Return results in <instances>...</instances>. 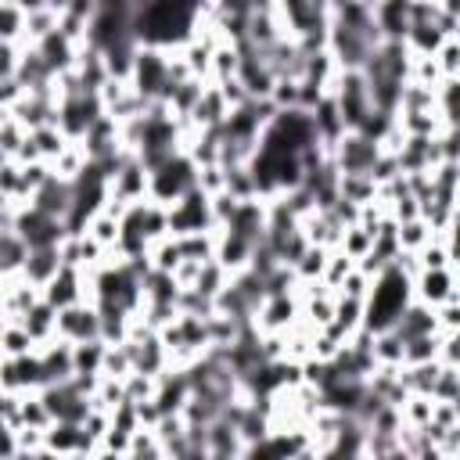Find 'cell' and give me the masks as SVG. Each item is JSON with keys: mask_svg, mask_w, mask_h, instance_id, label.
Returning a JSON list of instances; mask_svg holds the SVG:
<instances>
[{"mask_svg": "<svg viewBox=\"0 0 460 460\" xmlns=\"http://www.w3.org/2000/svg\"><path fill=\"white\" fill-rule=\"evenodd\" d=\"M11 4H18L25 14H32V11H43V7H50V0H11Z\"/></svg>", "mask_w": 460, "mask_h": 460, "instance_id": "obj_17", "label": "cell"}, {"mask_svg": "<svg viewBox=\"0 0 460 460\" xmlns=\"http://www.w3.org/2000/svg\"><path fill=\"white\" fill-rule=\"evenodd\" d=\"M190 187H198V162L187 158V155H180V151L165 165H158L151 172V198L162 201L165 208L176 205Z\"/></svg>", "mask_w": 460, "mask_h": 460, "instance_id": "obj_2", "label": "cell"}, {"mask_svg": "<svg viewBox=\"0 0 460 460\" xmlns=\"http://www.w3.org/2000/svg\"><path fill=\"white\" fill-rule=\"evenodd\" d=\"M446 259H453V255H449L446 248H438V244H435V248H424V262H420V266H424V270H442V266H446Z\"/></svg>", "mask_w": 460, "mask_h": 460, "instance_id": "obj_16", "label": "cell"}, {"mask_svg": "<svg viewBox=\"0 0 460 460\" xmlns=\"http://www.w3.org/2000/svg\"><path fill=\"white\" fill-rule=\"evenodd\" d=\"M392 331H395L402 341L420 338V334H435V331H438V316H435L428 305H406V313L395 320Z\"/></svg>", "mask_w": 460, "mask_h": 460, "instance_id": "obj_10", "label": "cell"}, {"mask_svg": "<svg viewBox=\"0 0 460 460\" xmlns=\"http://www.w3.org/2000/svg\"><path fill=\"white\" fill-rule=\"evenodd\" d=\"M374 18L385 40H406L410 36V0H377Z\"/></svg>", "mask_w": 460, "mask_h": 460, "instance_id": "obj_9", "label": "cell"}, {"mask_svg": "<svg viewBox=\"0 0 460 460\" xmlns=\"http://www.w3.org/2000/svg\"><path fill=\"white\" fill-rule=\"evenodd\" d=\"M442 349L435 341V334H420V338H410L406 341V356H402V367L406 363H424V359H435Z\"/></svg>", "mask_w": 460, "mask_h": 460, "instance_id": "obj_13", "label": "cell"}, {"mask_svg": "<svg viewBox=\"0 0 460 460\" xmlns=\"http://www.w3.org/2000/svg\"><path fill=\"white\" fill-rule=\"evenodd\" d=\"M410 284H413V277H406L399 262H388L374 277V284H370V291L363 298V327L374 331V334L392 331L395 320L410 305Z\"/></svg>", "mask_w": 460, "mask_h": 460, "instance_id": "obj_1", "label": "cell"}, {"mask_svg": "<svg viewBox=\"0 0 460 460\" xmlns=\"http://www.w3.org/2000/svg\"><path fill=\"white\" fill-rule=\"evenodd\" d=\"M14 230L29 241V248H54V244H65L68 237V226L61 216H50L36 205H18V216H14Z\"/></svg>", "mask_w": 460, "mask_h": 460, "instance_id": "obj_3", "label": "cell"}, {"mask_svg": "<svg viewBox=\"0 0 460 460\" xmlns=\"http://www.w3.org/2000/svg\"><path fill=\"white\" fill-rule=\"evenodd\" d=\"M32 349H36V341L25 331V323H7L4 327V356H25Z\"/></svg>", "mask_w": 460, "mask_h": 460, "instance_id": "obj_12", "label": "cell"}, {"mask_svg": "<svg viewBox=\"0 0 460 460\" xmlns=\"http://www.w3.org/2000/svg\"><path fill=\"white\" fill-rule=\"evenodd\" d=\"M431 4H435V0H431Z\"/></svg>", "mask_w": 460, "mask_h": 460, "instance_id": "obj_18", "label": "cell"}, {"mask_svg": "<svg viewBox=\"0 0 460 460\" xmlns=\"http://www.w3.org/2000/svg\"><path fill=\"white\" fill-rule=\"evenodd\" d=\"M61 266H65L61 244H54V248H32V252H29V259H25V266H22V277L43 291V288L58 277V270H61Z\"/></svg>", "mask_w": 460, "mask_h": 460, "instance_id": "obj_7", "label": "cell"}, {"mask_svg": "<svg viewBox=\"0 0 460 460\" xmlns=\"http://www.w3.org/2000/svg\"><path fill=\"white\" fill-rule=\"evenodd\" d=\"M438 359H442V363H449V367H460V327L446 338V345H442Z\"/></svg>", "mask_w": 460, "mask_h": 460, "instance_id": "obj_15", "label": "cell"}, {"mask_svg": "<svg viewBox=\"0 0 460 460\" xmlns=\"http://www.w3.org/2000/svg\"><path fill=\"white\" fill-rule=\"evenodd\" d=\"M334 151H338V169H341V172H370L374 162L381 158L377 140H370V137H363V133H356V129H349V133L334 144Z\"/></svg>", "mask_w": 460, "mask_h": 460, "instance_id": "obj_6", "label": "cell"}, {"mask_svg": "<svg viewBox=\"0 0 460 460\" xmlns=\"http://www.w3.org/2000/svg\"><path fill=\"white\" fill-rule=\"evenodd\" d=\"M334 101H338V108H341L345 129H359V126L370 119L374 101H370V90H367L363 68H345V75H341V83H338Z\"/></svg>", "mask_w": 460, "mask_h": 460, "instance_id": "obj_4", "label": "cell"}, {"mask_svg": "<svg viewBox=\"0 0 460 460\" xmlns=\"http://www.w3.org/2000/svg\"><path fill=\"white\" fill-rule=\"evenodd\" d=\"M58 338H65L72 345L101 338V313H97V305L75 302V305L58 309Z\"/></svg>", "mask_w": 460, "mask_h": 460, "instance_id": "obj_5", "label": "cell"}, {"mask_svg": "<svg viewBox=\"0 0 460 460\" xmlns=\"http://www.w3.org/2000/svg\"><path fill=\"white\" fill-rule=\"evenodd\" d=\"M420 298L428 305H442L449 298H460V291H453V273L442 270H420Z\"/></svg>", "mask_w": 460, "mask_h": 460, "instance_id": "obj_11", "label": "cell"}, {"mask_svg": "<svg viewBox=\"0 0 460 460\" xmlns=\"http://www.w3.org/2000/svg\"><path fill=\"white\" fill-rule=\"evenodd\" d=\"M54 309H65V305H75V302H83V277H79V266H61L58 270V277L40 291Z\"/></svg>", "mask_w": 460, "mask_h": 460, "instance_id": "obj_8", "label": "cell"}, {"mask_svg": "<svg viewBox=\"0 0 460 460\" xmlns=\"http://www.w3.org/2000/svg\"><path fill=\"white\" fill-rule=\"evenodd\" d=\"M399 244H402V252H410V248H420V244H428V226H424V216H417V219H406V223H399Z\"/></svg>", "mask_w": 460, "mask_h": 460, "instance_id": "obj_14", "label": "cell"}]
</instances>
